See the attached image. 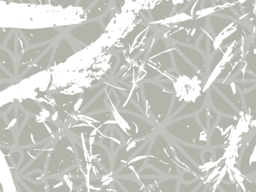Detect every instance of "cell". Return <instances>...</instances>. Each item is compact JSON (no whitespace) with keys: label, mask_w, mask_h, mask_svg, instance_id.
<instances>
[{"label":"cell","mask_w":256,"mask_h":192,"mask_svg":"<svg viewBox=\"0 0 256 192\" xmlns=\"http://www.w3.org/2000/svg\"><path fill=\"white\" fill-rule=\"evenodd\" d=\"M242 98L246 114L253 128L256 122V87L250 92L243 93Z\"/></svg>","instance_id":"cell-4"},{"label":"cell","mask_w":256,"mask_h":192,"mask_svg":"<svg viewBox=\"0 0 256 192\" xmlns=\"http://www.w3.org/2000/svg\"><path fill=\"white\" fill-rule=\"evenodd\" d=\"M254 180H256V176H251Z\"/></svg>","instance_id":"cell-7"},{"label":"cell","mask_w":256,"mask_h":192,"mask_svg":"<svg viewBox=\"0 0 256 192\" xmlns=\"http://www.w3.org/2000/svg\"><path fill=\"white\" fill-rule=\"evenodd\" d=\"M254 126L255 128H255V130H256V122L254 124L253 127Z\"/></svg>","instance_id":"cell-6"},{"label":"cell","mask_w":256,"mask_h":192,"mask_svg":"<svg viewBox=\"0 0 256 192\" xmlns=\"http://www.w3.org/2000/svg\"><path fill=\"white\" fill-rule=\"evenodd\" d=\"M176 92L178 94H180L182 98L186 100L189 101L195 100L199 96L201 88L198 83V80L190 78L184 76L178 78L174 84Z\"/></svg>","instance_id":"cell-3"},{"label":"cell","mask_w":256,"mask_h":192,"mask_svg":"<svg viewBox=\"0 0 256 192\" xmlns=\"http://www.w3.org/2000/svg\"><path fill=\"white\" fill-rule=\"evenodd\" d=\"M256 176V172L252 176Z\"/></svg>","instance_id":"cell-8"},{"label":"cell","mask_w":256,"mask_h":192,"mask_svg":"<svg viewBox=\"0 0 256 192\" xmlns=\"http://www.w3.org/2000/svg\"><path fill=\"white\" fill-rule=\"evenodd\" d=\"M248 124L244 120L220 114V118L210 133V147H218L230 144L234 140L244 132Z\"/></svg>","instance_id":"cell-1"},{"label":"cell","mask_w":256,"mask_h":192,"mask_svg":"<svg viewBox=\"0 0 256 192\" xmlns=\"http://www.w3.org/2000/svg\"><path fill=\"white\" fill-rule=\"evenodd\" d=\"M246 137L244 144L235 172L251 176L256 172V130Z\"/></svg>","instance_id":"cell-2"},{"label":"cell","mask_w":256,"mask_h":192,"mask_svg":"<svg viewBox=\"0 0 256 192\" xmlns=\"http://www.w3.org/2000/svg\"><path fill=\"white\" fill-rule=\"evenodd\" d=\"M234 176L239 186V191L255 192L256 191V180L251 176H246L234 173Z\"/></svg>","instance_id":"cell-5"}]
</instances>
